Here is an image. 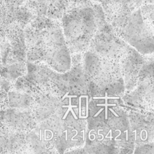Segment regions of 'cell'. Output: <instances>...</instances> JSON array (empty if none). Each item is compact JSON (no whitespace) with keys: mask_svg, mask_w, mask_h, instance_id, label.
<instances>
[{"mask_svg":"<svg viewBox=\"0 0 154 154\" xmlns=\"http://www.w3.org/2000/svg\"><path fill=\"white\" fill-rule=\"evenodd\" d=\"M100 3L78 6L63 14L62 29L69 51L80 53L88 49L90 41L105 24V16Z\"/></svg>","mask_w":154,"mask_h":154,"instance_id":"6da1fadb","label":"cell"},{"mask_svg":"<svg viewBox=\"0 0 154 154\" xmlns=\"http://www.w3.org/2000/svg\"><path fill=\"white\" fill-rule=\"evenodd\" d=\"M82 67L88 94L92 97L124 94V81L118 60L101 57L87 50L82 58Z\"/></svg>","mask_w":154,"mask_h":154,"instance_id":"7a4b0ae2","label":"cell"},{"mask_svg":"<svg viewBox=\"0 0 154 154\" xmlns=\"http://www.w3.org/2000/svg\"><path fill=\"white\" fill-rule=\"evenodd\" d=\"M119 26L118 36L127 45L143 56L153 54V20L146 17L140 7L126 14Z\"/></svg>","mask_w":154,"mask_h":154,"instance_id":"3957f363","label":"cell"},{"mask_svg":"<svg viewBox=\"0 0 154 154\" xmlns=\"http://www.w3.org/2000/svg\"><path fill=\"white\" fill-rule=\"evenodd\" d=\"M0 125L17 132H27L37 125L32 108L20 109L5 107L0 109Z\"/></svg>","mask_w":154,"mask_h":154,"instance_id":"277c9868","label":"cell"},{"mask_svg":"<svg viewBox=\"0 0 154 154\" xmlns=\"http://www.w3.org/2000/svg\"><path fill=\"white\" fill-rule=\"evenodd\" d=\"M143 57L136 50L129 46L119 60L125 88L128 91L135 88L138 84V75L145 63Z\"/></svg>","mask_w":154,"mask_h":154,"instance_id":"5b68a950","label":"cell"},{"mask_svg":"<svg viewBox=\"0 0 154 154\" xmlns=\"http://www.w3.org/2000/svg\"><path fill=\"white\" fill-rule=\"evenodd\" d=\"M129 137L135 146L153 142V117L140 113L129 114Z\"/></svg>","mask_w":154,"mask_h":154,"instance_id":"8992f818","label":"cell"},{"mask_svg":"<svg viewBox=\"0 0 154 154\" xmlns=\"http://www.w3.org/2000/svg\"><path fill=\"white\" fill-rule=\"evenodd\" d=\"M61 105L60 95L55 92L45 90L41 92L35 98L32 106L36 122L40 123L59 112Z\"/></svg>","mask_w":154,"mask_h":154,"instance_id":"52a82bcc","label":"cell"},{"mask_svg":"<svg viewBox=\"0 0 154 154\" xmlns=\"http://www.w3.org/2000/svg\"><path fill=\"white\" fill-rule=\"evenodd\" d=\"M153 78L138 82L135 88L125 96V102L136 108L144 109L148 107L153 111Z\"/></svg>","mask_w":154,"mask_h":154,"instance_id":"ba28073f","label":"cell"},{"mask_svg":"<svg viewBox=\"0 0 154 154\" xmlns=\"http://www.w3.org/2000/svg\"><path fill=\"white\" fill-rule=\"evenodd\" d=\"M34 102V96L22 90H12L8 93V106L14 108H32Z\"/></svg>","mask_w":154,"mask_h":154,"instance_id":"9c48e42d","label":"cell"},{"mask_svg":"<svg viewBox=\"0 0 154 154\" xmlns=\"http://www.w3.org/2000/svg\"><path fill=\"white\" fill-rule=\"evenodd\" d=\"M90 0H57L49 13L53 11V13H61L63 15V14L67 10L78 6L90 4Z\"/></svg>","mask_w":154,"mask_h":154,"instance_id":"30bf717a","label":"cell"},{"mask_svg":"<svg viewBox=\"0 0 154 154\" xmlns=\"http://www.w3.org/2000/svg\"><path fill=\"white\" fill-rule=\"evenodd\" d=\"M57 0H27L26 2L37 13L45 14L49 13Z\"/></svg>","mask_w":154,"mask_h":154,"instance_id":"8fae6325","label":"cell"},{"mask_svg":"<svg viewBox=\"0 0 154 154\" xmlns=\"http://www.w3.org/2000/svg\"><path fill=\"white\" fill-rule=\"evenodd\" d=\"M135 153H144V154H153L154 153V144L153 142L147 143V144H140L135 146Z\"/></svg>","mask_w":154,"mask_h":154,"instance_id":"7c38bea8","label":"cell"},{"mask_svg":"<svg viewBox=\"0 0 154 154\" xmlns=\"http://www.w3.org/2000/svg\"><path fill=\"white\" fill-rule=\"evenodd\" d=\"M90 1L93 2L100 3L106 6H111L120 3V0H90Z\"/></svg>","mask_w":154,"mask_h":154,"instance_id":"4fadbf2b","label":"cell"},{"mask_svg":"<svg viewBox=\"0 0 154 154\" xmlns=\"http://www.w3.org/2000/svg\"><path fill=\"white\" fill-rule=\"evenodd\" d=\"M0 104H1V100H0Z\"/></svg>","mask_w":154,"mask_h":154,"instance_id":"5bb4252c","label":"cell"}]
</instances>
